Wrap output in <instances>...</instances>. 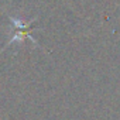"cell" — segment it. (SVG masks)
<instances>
[{"label": "cell", "instance_id": "6da1fadb", "mask_svg": "<svg viewBox=\"0 0 120 120\" xmlns=\"http://www.w3.org/2000/svg\"><path fill=\"white\" fill-rule=\"evenodd\" d=\"M10 19H11V23L14 24L16 31H14L13 38L7 42V45L13 44V42H16V41H20V40H23V38H26V37H30L31 24L35 21V19H31V20H30V21H27V23H23L20 19H16V17H10ZM30 40H31L33 42H35V40H34L33 37H30Z\"/></svg>", "mask_w": 120, "mask_h": 120}]
</instances>
